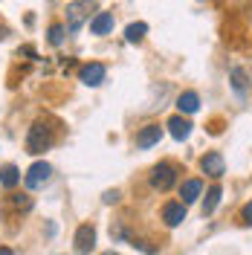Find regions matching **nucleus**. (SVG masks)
<instances>
[{
    "instance_id": "f257e3e1",
    "label": "nucleus",
    "mask_w": 252,
    "mask_h": 255,
    "mask_svg": "<svg viewBox=\"0 0 252 255\" xmlns=\"http://www.w3.org/2000/svg\"><path fill=\"white\" fill-rule=\"evenodd\" d=\"M52 142H55V130L49 128V122L38 119V122L29 128V136H26V151H29V154H44Z\"/></svg>"
},
{
    "instance_id": "f03ea898",
    "label": "nucleus",
    "mask_w": 252,
    "mask_h": 255,
    "mask_svg": "<svg viewBox=\"0 0 252 255\" xmlns=\"http://www.w3.org/2000/svg\"><path fill=\"white\" fill-rule=\"evenodd\" d=\"M177 183V168H174L171 162H159L154 165V171H151V186L157 191H168Z\"/></svg>"
},
{
    "instance_id": "7ed1b4c3",
    "label": "nucleus",
    "mask_w": 252,
    "mask_h": 255,
    "mask_svg": "<svg viewBox=\"0 0 252 255\" xmlns=\"http://www.w3.org/2000/svg\"><path fill=\"white\" fill-rule=\"evenodd\" d=\"M49 174H52L49 162H35L29 171H26L23 183H26V189H41V186H44V183L49 180Z\"/></svg>"
},
{
    "instance_id": "20e7f679",
    "label": "nucleus",
    "mask_w": 252,
    "mask_h": 255,
    "mask_svg": "<svg viewBox=\"0 0 252 255\" xmlns=\"http://www.w3.org/2000/svg\"><path fill=\"white\" fill-rule=\"evenodd\" d=\"M87 15H90V0H84V3H73V6L67 9V29L79 32Z\"/></svg>"
},
{
    "instance_id": "39448f33",
    "label": "nucleus",
    "mask_w": 252,
    "mask_h": 255,
    "mask_svg": "<svg viewBox=\"0 0 252 255\" xmlns=\"http://www.w3.org/2000/svg\"><path fill=\"white\" fill-rule=\"evenodd\" d=\"M105 76H108V70H105V64H84L79 73L81 84H87V87H99L102 81H105Z\"/></svg>"
},
{
    "instance_id": "423d86ee",
    "label": "nucleus",
    "mask_w": 252,
    "mask_h": 255,
    "mask_svg": "<svg viewBox=\"0 0 252 255\" xmlns=\"http://www.w3.org/2000/svg\"><path fill=\"white\" fill-rule=\"evenodd\" d=\"M73 247H76V253H90L96 247V229L90 223H84L79 226V232H76V241H73Z\"/></svg>"
},
{
    "instance_id": "0eeeda50",
    "label": "nucleus",
    "mask_w": 252,
    "mask_h": 255,
    "mask_svg": "<svg viewBox=\"0 0 252 255\" xmlns=\"http://www.w3.org/2000/svg\"><path fill=\"white\" fill-rule=\"evenodd\" d=\"M162 221H165V226H180L186 221V203H165L162 206Z\"/></svg>"
},
{
    "instance_id": "6e6552de",
    "label": "nucleus",
    "mask_w": 252,
    "mask_h": 255,
    "mask_svg": "<svg viewBox=\"0 0 252 255\" xmlns=\"http://www.w3.org/2000/svg\"><path fill=\"white\" fill-rule=\"evenodd\" d=\"M200 165H203V171L209 177H223V171H226V165H223V157L218 154V151H212V154H206L203 159H200Z\"/></svg>"
},
{
    "instance_id": "1a4fd4ad",
    "label": "nucleus",
    "mask_w": 252,
    "mask_h": 255,
    "mask_svg": "<svg viewBox=\"0 0 252 255\" xmlns=\"http://www.w3.org/2000/svg\"><path fill=\"white\" fill-rule=\"evenodd\" d=\"M159 136H162V128L159 125H145L136 133V148H151V145L159 142Z\"/></svg>"
},
{
    "instance_id": "9d476101",
    "label": "nucleus",
    "mask_w": 252,
    "mask_h": 255,
    "mask_svg": "<svg viewBox=\"0 0 252 255\" xmlns=\"http://www.w3.org/2000/svg\"><path fill=\"white\" fill-rule=\"evenodd\" d=\"M168 130H171L174 139H189L191 122L189 119H183V116H171V119H168Z\"/></svg>"
},
{
    "instance_id": "9b49d317",
    "label": "nucleus",
    "mask_w": 252,
    "mask_h": 255,
    "mask_svg": "<svg viewBox=\"0 0 252 255\" xmlns=\"http://www.w3.org/2000/svg\"><path fill=\"white\" fill-rule=\"evenodd\" d=\"M113 29V15L111 12H99V15L90 20V32L93 35H108Z\"/></svg>"
},
{
    "instance_id": "f8f14e48",
    "label": "nucleus",
    "mask_w": 252,
    "mask_h": 255,
    "mask_svg": "<svg viewBox=\"0 0 252 255\" xmlns=\"http://www.w3.org/2000/svg\"><path fill=\"white\" fill-rule=\"evenodd\" d=\"M200 191H203V183L200 180H186L183 189H180V197H183V203H194L200 197Z\"/></svg>"
},
{
    "instance_id": "ddd939ff",
    "label": "nucleus",
    "mask_w": 252,
    "mask_h": 255,
    "mask_svg": "<svg viewBox=\"0 0 252 255\" xmlns=\"http://www.w3.org/2000/svg\"><path fill=\"white\" fill-rule=\"evenodd\" d=\"M177 108H180V113H194L197 108H200V96L197 93H183L180 99H177Z\"/></svg>"
},
{
    "instance_id": "4468645a",
    "label": "nucleus",
    "mask_w": 252,
    "mask_h": 255,
    "mask_svg": "<svg viewBox=\"0 0 252 255\" xmlns=\"http://www.w3.org/2000/svg\"><path fill=\"white\" fill-rule=\"evenodd\" d=\"M145 32H148V23L136 20V23H130V26L125 29V41L127 44H139L142 38H145Z\"/></svg>"
},
{
    "instance_id": "2eb2a0df",
    "label": "nucleus",
    "mask_w": 252,
    "mask_h": 255,
    "mask_svg": "<svg viewBox=\"0 0 252 255\" xmlns=\"http://www.w3.org/2000/svg\"><path fill=\"white\" fill-rule=\"evenodd\" d=\"M0 183H3V189H15L17 183H20V171H17L15 165H6L0 171Z\"/></svg>"
},
{
    "instance_id": "dca6fc26",
    "label": "nucleus",
    "mask_w": 252,
    "mask_h": 255,
    "mask_svg": "<svg viewBox=\"0 0 252 255\" xmlns=\"http://www.w3.org/2000/svg\"><path fill=\"white\" fill-rule=\"evenodd\" d=\"M221 186H212L209 189V194H206V203H203V215H212L215 209H218V203H221Z\"/></svg>"
},
{
    "instance_id": "f3484780",
    "label": "nucleus",
    "mask_w": 252,
    "mask_h": 255,
    "mask_svg": "<svg viewBox=\"0 0 252 255\" xmlns=\"http://www.w3.org/2000/svg\"><path fill=\"white\" fill-rule=\"evenodd\" d=\"M232 87H235L241 96L247 93V73H244L241 67H235V70H232Z\"/></svg>"
},
{
    "instance_id": "a211bd4d",
    "label": "nucleus",
    "mask_w": 252,
    "mask_h": 255,
    "mask_svg": "<svg viewBox=\"0 0 252 255\" xmlns=\"http://www.w3.org/2000/svg\"><path fill=\"white\" fill-rule=\"evenodd\" d=\"M61 41H64V26H49V44L52 47H61Z\"/></svg>"
},
{
    "instance_id": "6ab92c4d",
    "label": "nucleus",
    "mask_w": 252,
    "mask_h": 255,
    "mask_svg": "<svg viewBox=\"0 0 252 255\" xmlns=\"http://www.w3.org/2000/svg\"><path fill=\"white\" fill-rule=\"evenodd\" d=\"M241 218H244V223H252V203H247V206H244Z\"/></svg>"
},
{
    "instance_id": "aec40b11",
    "label": "nucleus",
    "mask_w": 252,
    "mask_h": 255,
    "mask_svg": "<svg viewBox=\"0 0 252 255\" xmlns=\"http://www.w3.org/2000/svg\"><path fill=\"white\" fill-rule=\"evenodd\" d=\"M119 200V191H105V203H116Z\"/></svg>"
},
{
    "instance_id": "412c9836",
    "label": "nucleus",
    "mask_w": 252,
    "mask_h": 255,
    "mask_svg": "<svg viewBox=\"0 0 252 255\" xmlns=\"http://www.w3.org/2000/svg\"><path fill=\"white\" fill-rule=\"evenodd\" d=\"M6 32H9V29H6V26H3V23H0V41H3V38H6Z\"/></svg>"
},
{
    "instance_id": "4be33fe9",
    "label": "nucleus",
    "mask_w": 252,
    "mask_h": 255,
    "mask_svg": "<svg viewBox=\"0 0 252 255\" xmlns=\"http://www.w3.org/2000/svg\"><path fill=\"white\" fill-rule=\"evenodd\" d=\"M0 255H12V250L9 247H0Z\"/></svg>"
}]
</instances>
